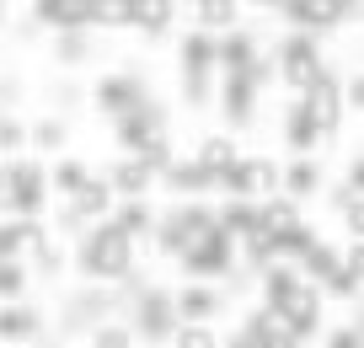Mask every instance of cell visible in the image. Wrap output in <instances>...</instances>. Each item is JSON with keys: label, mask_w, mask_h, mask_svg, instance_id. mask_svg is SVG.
<instances>
[{"label": "cell", "mask_w": 364, "mask_h": 348, "mask_svg": "<svg viewBox=\"0 0 364 348\" xmlns=\"http://www.w3.org/2000/svg\"><path fill=\"white\" fill-rule=\"evenodd\" d=\"M139 0H97V27H134Z\"/></svg>", "instance_id": "32"}, {"label": "cell", "mask_w": 364, "mask_h": 348, "mask_svg": "<svg viewBox=\"0 0 364 348\" xmlns=\"http://www.w3.org/2000/svg\"><path fill=\"white\" fill-rule=\"evenodd\" d=\"M48 193H54V177L38 161H22V156L6 161V214L11 220H38Z\"/></svg>", "instance_id": "4"}, {"label": "cell", "mask_w": 364, "mask_h": 348, "mask_svg": "<svg viewBox=\"0 0 364 348\" xmlns=\"http://www.w3.org/2000/svg\"><path fill=\"white\" fill-rule=\"evenodd\" d=\"M27 263H33L38 273H48V279H54V273L65 268V247H59V241L48 236V225H43V236H38V247H33V258H27Z\"/></svg>", "instance_id": "33"}, {"label": "cell", "mask_w": 364, "mask_h": 348, "mask_svg": "<svg viewBox=\"0 0 364 348\" xmlns=\"http://www.w3.org/2000/svg\"><path fill=\"white\" fill-rule=\"evenodd\" d=\"M257 59L262 54H257V38H252V33L236 27V33L220 38V75H241V70H252Z\"/></svg>", "instance_id": "22"}, {"label": "cell", "mask_w": 364, "mask_h": 348, "mask_svg": "<svg viewBox=\"0 0 364 348\" xmlns=\"http://www.w3.org/2000/svg\"><path fill=\"white\" fill-rule=\"evenodd\" d=\"M48 177H54V193L70 204V199H75V193L91 182V172L80 167V161H54V172H48Z\"/></svg>", "instance_id": "30"}, {"label": "cell", "mask_w": 364, "mask_h": 348, "mask_svg": "<svg viewBox=\"0 0 364 348\" xmlns=\"http://www.w3.org/2000/svg\"><path fill=\"white\" fill-rule=\"evenodd\" d=\"M113 139H118L124 156H150L156 145H166V107H161V102H145L139 112H129V118L113 124Z\"/></svg>", "instance_id": "8"}, {"label": "cell", "mask_w": 364, "mask_h": 348, "mask_svg": "<svg viewBox=\"0 0 364 348\" xmlns=\"http://www.w3.org/2000/svg\"><path fill=\"white\" fill-rule=\"evenodd\" d=\"M86 54H91V38H86V33H65V38H54V59H59V65H80Z\"/></svg>", "instance_id": "37"}, {"label": "cell", "mask_w": 364, "mask_h": 348, "mask_svg": "<svg viewBox=\"0 0 364 348\" xmlns=\"http://www.w3.org/2000/svg\"><path fill=\"white\" fill-rule=\"evenodd\" d=\"M113 225H118V231H124L129 241H145V236H156V231H161V214L150 209L145 199H134V204H118Z\"/></svg>", "instance_id": "25"}, {"label": "cell", "mask_w": 364, "mask_h": 348, "mask_svg": "<svg viewBox=\"0 0 364 348\" xmlns=\"http://www.w3.org/2000/svg\"><path fill=\"white\" fill-rule=\"evenodd\" d=\"M343 97H348V107H353V112H364V70L343 80Z\"/></svg>", "instance_id": "40"}, {"label": "cell", "mask_w": 364, "mask_h": 348, "mask_svg": "<svg viewBox=\"0 0 364 348\" xmlns=\"http://www.w3.org/2000/svg\"><path fill=\"white\" fill-rule=\"evenodd\" d=\"M134 337H139L134 322H129V316H113V322H102L86 337V348H134Z\"/></svg>", "instance_id": "29"}, {"label": "cell", "mask_w": 364, "mask_h": 348, "mask_svg": "<svg viewBox=\"0 0 364 348\" xmlns=\"http://www.w3.org/2000/svg\"><path fill=\"white\" fill-rule=\"evenodd\" d=\"M300 348H306V343H300Z\"/></svg>", "instance_id": "44"}, {"label": "cell", "mask_w": 364, "mask_h": 348, "mask_svg": "<svg viewBox=\"0 0 364 348\" xmlns=\"http://www.w3.org/2000/svg\"><path fill=\"white\" fill-rule=\"evenodd\" d=\"M300 204L295 199H284V193H279V199H268L262 204V231H268V236H289V231H300Z\"/></svg>", "instance_id": "27"}, {"label": "cell", "mask_w": 364, "mask_h": 348, "mask_svg": "<svg viewBox=\"0 0 364 348\" xmlns=\"http://www.w3.org/2000/svg\"><path fill=\"white\" fill-rule=\"evenodd\" d=\"M215 209H204V204H171L166 214H161V231H156V247L161 258H188V247H193L204 231H215Z\"/></svg>", "instance_id": "6"}, {"label": "cell", "mask_w": 364, "mask_h": 348, "mask_svg": "<svg viewBox=\"0 0 364 348\" xmlns=\"http://www.w3.org/2000/svg\"><path fill=\"white\" fill-rule=\"evenodd\" d=\"M0 337H6V343H38V337H43V316L27 300L6 305V311H0Z\"/></svg>", "instance_id": "24"}, {"label": "cell", "mask_w": 364, "mask_h": 348, "mask_svg": "<svg viewBox=\"0 0 364 348\" xmlns=\"http://www.w3.org/2000/svg\"><path fill=\"white\" fill-rule=\"evenodd\" d=\"M321 348H364V322H348V327H332Z\"/></svg>", "instance_id": "39"}, {"label": "cell", "mask_w": 364, "mask_h": 348, "mask_svg": "<svg viewBox=\"0 0 364 348\" xmlns=\"http://www.w3.org/2000/svg\"><path fill=\"white\" fill-rule=\"evenodd\" d=\"M279 135H284V145L295 150V161H311V150H316L321 139H327V135L316 129V118L306 112V102H300V97L284 107V118H279Z\"/></svg>", "instance_id": "16"}, {"label": "cell", "mask_w": 364, "mask_h": 348, "mask_svg": "<svg viewBox=\"0 0 364 348\" xmlns=\"http://www.w3.org/2000/svg\"><path fill=\"white\" fill-rule=\"evenodd\" d=\"M348 188H353V193H364V156H359V161H348Z\"/></svg>", "instance_id": "42"}, {"label": "cell", "mask_w": 364, "mask_h": 348, "mask_svg": "<svg viewBox=\"0 0 364 348\" xmlns=\"http://www.w3.org/2000/svg\"><path fill=\"white\" fill-rule=\"evenodd\" d=\"M279 11H284V22L295 27V33L321 38V33H332V27L348 22V11L359 16V6H353V0H284Z\"/></svg>", "instance_id": "10"}, {"label": "cell", "mask_w": 364, "mask_h": 348, "mask_svg": "<svg viewBox=\"0 0 364 348\" xmlns=\"http://www.w3.org/2000/svg\"><path fill=\"white\" fill-rule=\"evenodd\" d=\"M177 311H182V322L209 327L220 311H225V290H220V284H182L177 290Z\"/></svg>", "instance_id": "18"}, {"label": "cell", "mask_w": 364, "mask_h": 348, "mask_svg": "<svg viewBox=\"0 0 364 348\" xmlns=\"http://www.w3.org/2000/svg\"><path fill=\"white\" fill-rule=\"evenodd\" d=\"M38 236H43V225H38V220H11V214H6V225H0V263L33 258Z\"/></svg>", "instance_id": "20"}, {"label": "cell", "mask_w": 364, "mask_h": 348, "mask_svg": "<svg viewBox=\"0 0 364 348\" xmlns=\"http://www.w3.org/2000/svg\"><path fill=\"white\" fill-rule=\"evenodd\" d=\"M300 273H306V279H311V284H316V290H321V295H327V290H332V284H338V279H343V273H348V263H343V252H338V247H327V241H321V247H316V252H311V258H306V263H300Z\"/></svg>", "instance_id": "23"}, {"label": "cell", "mask_w": 364, "mask_h": 348, "mask_svg": "<svg viewBox=\"0 0 364 348\" xmlns=\"http://www.w3.org/2000/svg\"><path fill=\"white\" fill-rule=\"evenodd\" d=\"M91 102H97V112H107V118H129V112H139L150 102L145 80L134 75V70H113V75H102L97 86H91Z\"/></svg>", "instance_id": "9"}, {"label": "cell", "mask_w": 364, "mask_h": 348, "mask_svg": "<svg viewBox=\"0 0 364 348\" xmlns=\"http://www.w3.org/2000/svg\"><path fill=\"white\" fill-rule=\"evenodd\" d=\"M22 295H27V263H0V300L22 305Z\"/></svg>", "instance_id": "35"}, {"label": "cell", "mask_w": 364, "mask_h": 348, "mask_svg": "<svg viewBox=\"0 0 364 348\" xmlns=\"http://www.w3.org/2000/svg\"><path fill=\"white\" fill-rule=\"evenodd\" d=\"M236 247H241V241L225 236L220 225H215V231H204V236L188 247V258H182V273H188V284H220V279H225V273L241 263Z\"/></svg>", "instance_id": "5"}, {"label": "cell", "mask_w": 364, "mask_h": 348, "mask_svg": "<svg viewBox=\"0 0 364 348\" xmlns=\"http://www.w3.org/2000/svg\"><path fill=\"white\" fill-rule=\"evenodd\" d=\"M33 16L43 27H54L59 38L65 33H91V27H97V0H38Z\"/></svg>", "instance_id": "12"}, {"label": "cell", "mask_w": 364, "mask_h": 348, "mask_svg": "<svg viewBox=\"0 0 364 348\" xmlns=\"http://www.w3.org/2000/svg\"><path fill=\"white\" fill-rule=\"evenodd\" d=\"M343 263H348V273L364 284V241H348V247H343Z\"/></svg>", "instance_id": "41"}, {"label": "cell", "mask_w": 364, "mask_h": 348, "mask_svg": "<svg viewBox=\"0 0 364 348\" xmlns=\"http://www.w3.org/2000/svg\"><path fill=\"white\" fill-rule=\"evenodd\" d=\"M236 22H241L236 0H198V6H193V27H198V33H209V38L236 33Z\"/></svg>", "instance_id": "21"}, {"label": "cell", "mask_w": 364, "mask_h": 348, "mask_svg": "<svg viewBox=\"0 0 364 348\" xmlns=\"http://www.w3.org/2000/svg\"><path fill=\"white\" fill-rule=\"evenodd\" d=\"M241 337H247L252 348H300L295 327H289V322H284L279 311H268V305L247 311V322H241Z\"/></svg>", "instance_id": "14"}, {"label": "cell", "mask_w": 364, "mask_h": 348, "mask_svg": "<svg viewBox=\"0 0 364 348\" xmlns=\"http://www.w3.org/2000/svg\"><path fill=\"white\" fill-rule=\"evenodd\" d=\"M65 139H70V124H65V118H43V124H33V150H43V156L65 150Z\"/></svg>", "instance_id": "34"}, {"label": "cell", "mask_w": 364, "mask_h": 348, "mask_svg": "<svg viewBox=\"0 0 364 348\" xmlns=\"http://www.w3.org/2000/svg\"><path fill=\"white\" fill-rule=\"evenodd\" d=\"M107 182H113V193H118L124 204H134V199H145V193L161 182V172L150 167L145 156H118L113 167H107Z\"/></svg>", "instance_id": "15"}, {"label": "cell", "mask_w": 364, "mask_h": 348, "mask_svg": "<svg viewBox=\"0 0 364 348\" xmlns=\"http://www.w3.org/2000/svg\"><path fill=\"white\" fill-rule=\"evenodd\" d=\"M161 188H166L177 204H198V193H204V188H215V182H209V177H204V167H198V161L188 156V161H171V167H166Z\"/></svg>", "instance_id": "19"}, {"label": "cell", "mask_w": 364, "mask_h": 348, "mask_svg": "<svg viewBox=\"0 0 364 348\" xmlns=\"http://www.w3.org/2000/svg\"><path fill=\"white\" fill-rule=\"evenodd\" d=\"M257 97L262 86L252 80V70H241V75H220V112H225V124L230 129H247L252 118H257Z\"/></svg>", "instance_id": "11"}, {"label": "cell", "mask_w": 364, "mask_h": 348, "mask_svg": "<svg viewBox=\"0 0 364 348\" xmlns=\"http://www.w3.org/2000/svg\"><path fill=\"white\" fill-rule=\"evenodd\" d=\"M171 348H225V343H220L215 327H193V322H182V332H177V343H171Z\"/></svg>", "instance_id": "38"}, {"label": "cell", "mask_w": 364, "mask_h": 348, "mask_svg": "<svg viewBox=\"0 0 364 348\" xmlns=\"http://www.w3.org/2000/svg\"><path fill=\"white\" fill-rule=\"evenodd\" d=\"M273 65H279V80H284L295 97H306L311 86H321V80H327L321 38H311V33H289L284 43H279V54H273Z\"/></svg>", "instance_id": "3"}, {"label": "cell", "mask_w": 364, "mask_h": 348, "mask_svg": "<svg viewBox=\"0 0 364 348\" xmlns=\"http://www.w3.org/2000/svg\"><path fill=\"white\" fill-rule=\"evenodd\" d=\"M215 193H225V199H247V204H268V199L284 193V167L268 161V156H247Z\"/></svg>", "instance_id": "7"}, {"label": "cell", "mask_w": 364, "mask_h": 348, "mask_svg": "<svg viewBox=\"0 0 364 348\" xmlns=\"http://www.w3.org/2000/svg\"><path fill=\"white\" fill-rule=\"evenodd\" d=\"M321 167L316 161H289L284 167V199H295V204H306V199H316L321 193Z\"/></svg>", "instance_id": "26"}, {"label": "cell", "mask_w": 364, "mask_h": 348, "mask_svg": "<svg viewBox=\"0 0 364 348\" xmlns=\"http://www.w3.org/2000/svg\"><path fill=\"white\" fill-rule=\"evenodd\" d=\"M225 348H252V343H247V337H241V332H236V337H230V343H225Z\"/></svg>", "instance_id": "43"}, {"label": "cell", "mask_w": 364, "mask_h": 348, "mask_svg": "<svg viewBox=\"0 0 364 348\" xmlns=\"http://www.w3.org/2000/svg\"><path fill=\"white\" fill-rule=\"evenodd\" d=\"M75 268L86 273L97 290H124V284L134 279V241H129L113 220L91 225L86 236H80V247H75Z\"/></svg>", "instance_id": "1"}, {"label": "cell", "mask_w": 364, "mask_h": 348, "mask_svg": "<svg viewBox=\"0 0 364 348\" xmlns=\"http://www.w3.org/2000/svg\"><path fill=\"white\" fill-rule=\"evenodd\" d=\"M171 22H177V6H171V0H139V22H134L139 38H161Z\"/></svg>", "instance_id": "28"}, {"label": "cell", "mask_w": 364, "mask_h": 348, "mask_svg": "<svg viewBox=\"0 0 364 348\" xmlns=\"http://www.w3.org/2000/svg\"><path fill=\"white\" fill-rule=\"evenodd\" d=\"M300 102H306V112H311V118H316V129H321V135H338V124H343V112H348V97H343V80L338 75H327V80H321V86H311L306 91V97H300Z\"/></svg>", "instance_id": "13"}, {"label": "cell", "mask_w": 364, "mask_h": 348, "mask_svg": "<svg viewBox=\"0 0 364 348\" xmlns=\"http://www.w3.org/2000/svg\"><path fill=\"white\" fill-rule=\"evenodd\" d=\"M129 290V322H134L139 343H177L182 332V311L171 290H150V284H124Z\"/></svg>", "instance_id": "2"}, {"label": "cell", "mask_w": 364, "mask_h": 348, "mask_svg": "<svg viewBox=\"0 0 364 348\" xmlns=\"http://www.w3.org/2000/svg\"><path fill=\"white\" fill-rule=\"evenodd\" d=\"M193 161L204 167V177L220 188V182H225V177H230V172H236L247 156L236 150V139H230V135H204V139H198V150H193Z\"/></svg>", "instance_id": "17"}, {"label": "cell", "mask_w": 364, "mask_h": 348, "mask_svg": "<svg viewBox=\"0 0 364 348\" xmlns=\"http://www.w3.org/2000/svg\"><path fill=\"white\" fill-rule=\"evenodd\" d=\"M338 209H343V225H348V241H364V193H353L348 182L338 188Z\"/></svg>", "instance_id": "31"}, {"label": "cell", "mask_w": 364, "mask_h": 348, "mask_svg": "<svg viewBox=\"0 0 364 348\" xmlns=\"http://www.w3.org/2000/svg\"><path fill=\"white\" fill-rule=\"evenodd\" d=\"M22 145H33V129L6 112V124H0V150H6V161H16V150H22Z\"/></svg>", "instance_id": "36"}]
</instances>
